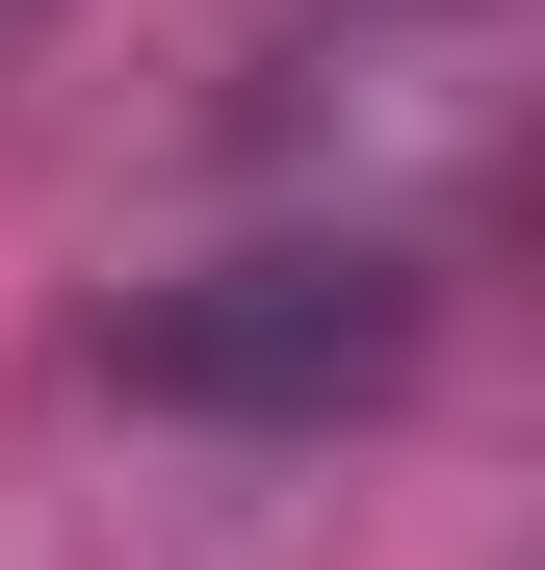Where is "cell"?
<instances>
[{
  "label": "cell",
  "mask_w": 545,
  "mask_h": 570,
  "mask_svg": "<svg viewBox=\"0 0 545 570\" xmlns=\"http://www.w3.org/2000/svg\"><path fill=\"white\" fill-rule=\"evenodd\" d=\"M416 337H441V285L390 234H234V259H182V285L105 312V390L208 415V441H312V415H390Z\"/></svg>",
  "instance_id": "obj_1"
}]
</instances>
